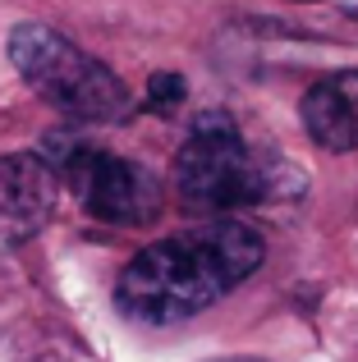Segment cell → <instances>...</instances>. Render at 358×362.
Returning <instances> with one entry per match:
<instances>
[{"label": "cell", "mask_w": 358, "mask_h": 362, "mask_svg": "<svg viewBox=\"0 0 358 362\" xmlns=\"http://www.w3.org/2000/svg\"><path fill=\"white\" fill-rule=\"evenodd\" d=\"M262 262H267V239L253 225L230 216L202 221L143 247L120 271L115 308L138 326H175L221 303Z\"/></svg>", "instance_id": "6da1fadb"}, {"label": "cell", "mask_w": 358, "mask_h": 362, "mask_svg": "<svg viewBox=\"0 0 358 362\" xmlns=\"http://www.w3.org/2000/svg\"><path fill=\"white\" fill-rule=\"evenodd\" d=\"M9 64L46 106L69 119L110 124L129 115V88L120 74L46 23H18L9 33Z\"/></svg>", "instance_id": "7a4b0ae2"}, {"label": "cell", "mask_w": 358, "mask_h": 362, "mask_svg": "<svg viewBox=\"0 0 358 362\" xmlns=\"http://www.w3.org/2000/svg\"><path fill=\"white\" fill-rule=\"evenodd\" d=\"M175 188L193 211H243L276 193V175L253 156L239 124L225 110H202L193 115L184 147L175 156Z\"/></svg>", "instance_id": "3957f363"}, {"label": "cell", "mask_w": 358, "mask_h": 362, "mask_svg": "<svg viewBox=\"0 0 358 362\" xmlns=\"http://www.w3.org/2000/svg\"><path fill=\"white\" fill-rule=\"evenodd\" d=\"M51 165L60 179H69L88 216L106 225H147L161 211V179L129 156H110L92 142L51 138Z\"/></svg>", "instance_id": "277c9868"}, {"label": "cell", "mask_w": 358, "mask_h": 362, "mask_svg": "<svg viewBox=\"0 0 358 362\" xmlns=\"http://www.w3.org/2000/svg\"><path fill=\"white\" fill-rule=\"evenodd\" d=\"M55 188L60 170L51 156L14 151L0 156V252H14L18 243L37 239L55 211Z\"/></svg>", "instance_id": "5b68a950"}, {"label": "cell", "mask_w": 358, "mask_h": 362, "mask_svg": "<svg viewBox=\"0 0 358 362\" xmlns=\"http://www.w3.org/2000/svg\"><path fill=\"white\" fill-rule=\"evenodd\" d=\"M304 129L326 151H354L358 147V69L326 74L322 83L304 92Z\"/></svg>", "instance_id": "8992f818"}, {"label": "cell", "mask_w": 358, "mask_h": 362, "mask_svg": "<svg viewBox=\"0 0 358 362\" xmlns=\"http://www.w3.org/2000/svg\"><path fill=\"white\" fill-rule=\"evenodd\" d=\"M147 106L156 110V115H171L175 106H184V78L179 74H156L152 83H147Z\"/></svg>", "instance_id": "52a82bcc"}, {"label": "cell", "mask_w": 358, "mask_h": 362, "mask_svg": "<svg viewBox=\"0 0 358 362\" xmlns=\"http://www.w3.org/2000/svg\"><path fill=\"white\" fill-rule=\"evenodd\" d=\"M216 362H262V358H216Z\"/></svg>", "instance_id": "ba28073f"}]
</instances>
